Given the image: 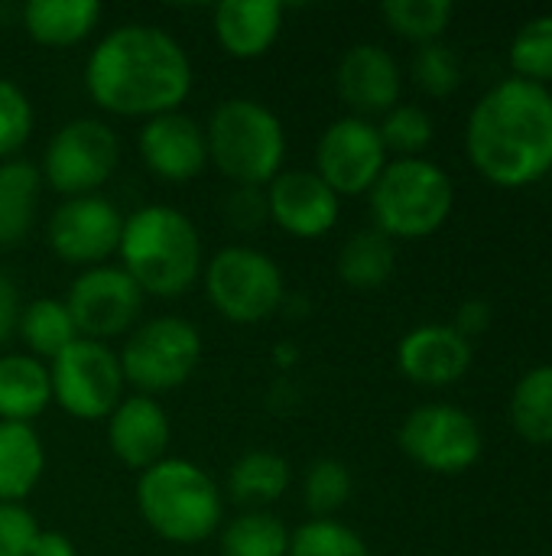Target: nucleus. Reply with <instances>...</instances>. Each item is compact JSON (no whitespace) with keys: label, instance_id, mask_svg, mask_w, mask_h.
Returning a JSON list of instances; mask_svg holds the SVG:
<instances>
[{"label":"nucleus","instance_id":"obj_1","mask_svg":"<svg viewBox=\"0 0 552 556\" xmlns=\"http://www.w3.org/2000/svg\"><path fill=\"white\" fill-rule=\"evenodd\" d=\"M85 88L91 101L117 117H159L179 111L192 91L189 52L159 26L124 23L88 55Z\"/></svg>","mask_w":552,"mask_h":556},{"label":"nucleus","instance_id":"obj_2","mask_svg":"<svg viewBox=\"0 0 552 556\" xmlns=\"http://www.w3.org/2000/svg\"><path fill=\"white\" fill-rule=\"evenodd\" d=\"M465 147L498 186H527L552 169V91L530 78H501L468 114Z\"/></svg>","mask_w":552,"mask_h":556},{"label":"nucleus","instance_id":"obj_3","mask_svg":"<svg viewBox=\"0 0 552 556\" xmlns=\"http://www.w3.org/2000/svg\"><path fill=\"white\" fill-rule=\"evenodd\" d=\"M120 267L143 296H182L202 277V238L192 218L172 205H143L124 218Z\"/></svg>","mask_w":552,"mask_h":556},{"label":"nucleus","instance_id":"obj_4","mask_svg":"<svg viewBox=\"0 0 552 556\" xmlns=\"http://www.w3.org/2000/svg\"><path fill=\"white\" fill-rule=\"evenodd\" d=\"M137 505L153 534L169 544L208 541L224 515L215 479L189 459H159L137 482Z\"/></svg>","mask_w":552,"mask_h":556},{"label":"nucleus","instance_id":"obj_5","mask_svg":"<svg viewBox=\"0 0 552 556\" xmlns=\"http://www.w3.org/2000/svg\"><path fill=\"white\" fill-rule=\"evenodd\" d=\"M208 160L234 186H270L283 173L286 130L280 117L254 98L221 101L205 127Z\"/></svg>","mask_w":552,"mask_h":556},{"label":"nucleus","instance_id":"obj_6","mask_svg":"<svg viewBox=\"0 0 552 556\" xmlns=\"http://www.w3.org/2000/svg\"><path fill=\"white\" fill-rule=\"evenodd\" d=\"M455 186L449 173L423 156L387 160L371 186V208L377 231L387 238H426L452 212Z\"/></svg>","mask_w":552,"mask_h":556},{"label":"nucleus","instance_id":"obj_7","mask_svg":"<svg viewBox=\"0 0 552 556\" xmlns=\"http://www.w3.org/2000/svg\"><path fill=\"white\" fill-rule=\"evenodd\" d=\"M202 280L211 306L238 326L270 319L286 296L277 261L251 244L221 248L202 270Z\"/></svg>","mask_w":552,"mask_h":556},{"label":"nucleus","instance_id":"obj_8","mask_svg":"<svg viewBox=\"0 0 552 556\" xmlns=\"http://www.w3.org/2000/svg\"><path fill=\"white\" fill-rule=\"evenodd\" d=\"M117 358L124 381L140 394L156 397L192 378L202 362V336L179 316H156L127 336Z\"/></svg>","mask_w":552,"mask_h":556},{"label":"nucleus","instance_id":"obj_9","mask_svg":"<svg viewBox=\"0 0 552 556\" xmlns=\"http://www.w3.org/2000/svg\"><path fill=\"white\" fill-rule=\"evenodd\" d=\"M117 134L98 117H75L49 137L39 176L65 199L94 195L117 169Z\"/></svg>","mask_w":552,"mask_h":556},{"label":"nucleus","instance_id":"obj_10","mask_svg":"<svg viewBox=\"0 0 552 556\" xmlns=\"http://www.w3.org/2000/svg\"><path fill=\"white\" fill-rule=\"evenodd\" d=\"M52 401L75 420H107L124 401V371L107 342L75 339L59 358L49 362Z\"/></svg>","mask_w":552,"mask_h":556},{"label":"nucleus","instance_id":"obj_11","mask_svg":"<svg viewBox=\"0 0 552 556\" xmlns=\"http://www.w3.org/2000/svg\"><path fill=\"white\" fill-rule=\"evenodd\" d=\"M400 450L423 469L455 476L472 469L485 453L478 420L455 404H420L400 427Z\"/></svg>","mask_w":552,"mask_h":556},{"label":"nucleus","instance_id":"obj_12","mask_svg":"<svg viewBox=\"0 0 552 556\" xmlns=\"http://www.w3.org/2000/svg\"><path fill=\"white\" fill-rule=\"evenodd\" d=\"M65 306L81 339L104 342L133 332L143 313V290L124 274V267L101 264L72 280Z\"/></svg>","mask_w":552,"mask_h":556},{"label":"nucleus","instance_id":"obj_13","mask_svg":"<svg viewBox=\"0 0 552 556\" xmlns=\"http://www.w3.org/2000/svg\"><path fill=\"white\" fill-rule=\"evenodd\" d=\"M384 166L387 147L377 124H371L368 117L348 114L322 130L316 147V173L338 199L371 192Z\"/></svg>","mask_w":552,"mask_h":556},{"label":"nucleus","instance_id":"obj_14","mask_svg":"<svg viewBox=\"0 0 552 556\" xmlns=\"http://www.w3.org/2000/svg\"><path fill=\"white\" fill-rule=\"evenodd\" d=\"M124 231V218L117 205L104 195H78L65 199L46 228L49 248L59 261L72 267H101L111 254H117Z\"/></svg>","mask_w":552,"mask_h":556},{"label":"nucleus","instance_id":"obj_15","mask_svg":"<svg viewBox=\"0 0 552 556\" xmlns=\"http://www.w3.org/2000/svg\"><path fill=\"white\" fill-rule=\"evenodd\" d=\"M267 212L280 231L312 241L335 228L338 195L319 179L316 169H290L267 186Z\"/></svg>","mask_w":552,"mask_h":556},{"label":"nucleus","instance_id":"obj_16","mask_svg":"<svg viewBox=\"0 0 552 556\" xmlns=\"http://www.w3.org/2000/svg\"><path fill=\"white\" fill-rule=\"evenodd\" d=\"M140 156L156 179L189 182L208 166L205 127L182 111L150 117L140 130Z\"/></svg>","mask_w":552,"mask_h":556},{"label":"nucleus","instance_id":"obj_17","mask_svg":"<svg viewBox=\"0 0 552 556\" xmlns=\"http://www.w3.org/2000/svg\"><path fill=\"white\" fill-rule=\"evenodd\" d=\"M335 85L342 101L358 117H368V114H387L400 101L403 75L397 59L384 46L358 42L342 55Z\"/></svg>","mask_w":552,"mask_h":556},{"label":"nucleus","instance_id":"obj_18","mask_svg":"<svg viewBox=\"0 0 552 556\" xmlns=\"http://www.w3.org/2000/svg\"><path fill=\"white\" fill-rule=\"evenodd\" d=\"M169 417L159 407L156 397L130 394L124 397L114 414L107 417V446L127 469L146 472L159 459H166L169 450Z\"/></svg>","mask_w":552,"mask_h":556},{"label":"nucleus","instance_id":"obj_19","mask_svg":"<svg viewBox=\"0 0 552 556\" xmlns=\"http://www.w3.org/2000/svg\"><path fill=\"white\" fill-rule=\"evenodd\" d=\"M397 365L416 384H452L472 368V342L452 323H426L400 339Z\"/></svg>","mask_w":552,"mask_h":556},{"label":"nucleus","instance_id":"obj_20","mask_svg":"<svg viewBox=\"0 0 552 556\" xmlns=\"http://www.w3.org/2000/svg\"><path fill=\"white\" fill-rule=\"evenodd\" d=\"M283 29L277 0H228L215 10V36L234 59H260Z\"/></svg>","mask_w":552,"mask_h":556},{"label":"nucleus","instance_id":"obj_21","mask_svg":"<svg viewBox=\"0 0 552 556\" xmlns=\"http://www.w3.org/2000/svg\"><path fill=\"white\" fill-rule=\"evenodd\" d=\"M49 404V365L33 355H0V420L33 424Z\"/></svg>","mask_w":552,"mask_h":556},{"label":"nucleus","instance_id":"obj_22","mask_svg":"<svg viewBox=\"0 0 552 556\" xmlns=\"http://www.w3.org/2000/svg\"><path fill=\"white\" fill-rule=\"evenodd\" d=\"M101 20L98 0H29L23 7V26L39 46L65 49L94 33Z\"/></svg>","mask_w":552,"mask_h":556},{"label":"nucleus","instance_id":"obj_23","mask_svg":"<svg viewBox=\"0 0 552 556\" xmlns=\"http://www.w3.org/2000/svg\"><path fill=\"white\" fill-rule=\"evenodd\" d=\"M46 469V450L33 424L0 420V502L23 505V498L39 485Z\"/></svg>","mask_w":552,"mask_h":556},{"label":"nucleus","instance_id":"obj_24","mask_svg":"<svg viewBox=\"0 0 552 556\" xmlns=\"http://www.w3.org/2000/svg\"><path fill=\"white\" fill-rule=\"evenodd\" d=\"M290 463L280 453L270 450H254L244 453L231 472H228V492L234 502L247 505L251 511H264V505H273L286 495L290 489Z\"/></svg>","mask_w":552,"mask_h":556},{"label":"nucleus","instance_id":"obj_25","mask_svg":"<svg viewBox=\"0 0 552 556\" xmlns=\"http://www.w3.org/2000/svg\"><path fill=\"white\" fill-rule=\"evenodd\" d=\"M397 267V248L394 238H387L377 228L355 231L342 251H338V277L351 290H377L394 277Z\"/></svg>","mask_w":552,"mask_h":556},{"label":"nucleus","instance_id":"obj_26","mask_svg":"<svg viewBox=\"0 0 552 556\" xmlns=\"http://www.w3.org/2000/svg\"><path fill=\"white\" fill-rule=\"evenodd\" d=\"M39 189H42V176L33 163L26 160L0 163V248L16 244L29 231L39 205Z\"/></svg>","mask_w":552,"mask_h":556},{"label":"nucleus","instance_id":"obj_27","mask_svg":"<svg viewBox=\"0 0 552 556\" xmlns=\"http://www.w3.org/2000/svg\"><path fill=\"white\" fill-rule=\"evenodd\" d=\"M16 332H20L23 345L29 349V355L39 362L59 358L75 339H81L68 316L65 300H52V296L33 300L29 306H23L20 319H16Z\"/></svg>","mask_w":552,"mask_h":556},{"label":"nucleus","instance_id":"obj_28","mask_svg":"<svg viewBox=\"0 0 552 556\" xmlns=\"http://www.w3.org/2000/svg\"><path fill=\"white\" fill-rule=\"evenodd\" d=\"M508 410L524 440L540 446L552 443V365H537L517 381Z\"/></svg>","mask_w":552,"mask_h":556},{"label":"nucleus","instance_id":"obj_29","mask_svg":"<svg viewBox=\"0 0 552 556\" xmlns=\"http://www.w3.org/2000/svg\"><path fill=\"white\" fill-rule=\"evenodd\" d=\"M221 554L224 556H286L290 554V531L270 511H244L221 531Z\"/></svg>","mask_w":552,"mask_h":556},{"label":"nucleus","instance_id":"obj_30","mask_svg":"<svg viewBox=\"0 0 552 556\" xmlns=\"http://www.w3.org/2000/svg\"><path fill=\"white\" fill-rule=\"evenodd\" d=\"M387 26L413 42H436L449 20H452V3L449 0H387L381 7Z\"/></svg>","mask_w":552,"mask_h":556},{"label":"nucleus","instance_id":"obj_31","mask_svg":"<svg viewBox=\"0 0 552 556\" xmlns=\"http://www.w3.org/2000/svg\"><path fill=\"white\" fill-rule=\"evenodd\" d=\"M286 556H371L364 538L335 518H312L290 534Z\"/></svg>","mask_w":552,"mask_h":556},{"label":"nucleus","instance_id":"obj_32","mask_svg":"<svg viewBox=\"0 0 552 556\" xmlns=\"http://www.w3.org/2000/svg\"><path fill=\"white\" fill-rule=\"evenodd\" d=\"M351 472L342 459H316L303 479V502L312 518H332L351 498Z\"/></svg>","mask_w":552,"mask_h":556},{"label":"nucleus","instance_id":"obj_33","mask_svg":"<svg viewBox=\"0 0 552 556\" xmlns=\"http://www.w3.org/2000/svg\"><path fill=\"white\" fill-rule=\"evenodd\" d=\"M511 65L521 78L550 81L552 78V13L527 20L511 39Z\"/></svg>","mask_w":552,"mask_h":556},{"label":"nucleus","instance_id":"obj_34","mask_svg":"<svg viewBox=\"0 0 552 556\" xmlns=\"http://www.w3.org/2000/svg\"><path fill=\"white\" fill-rule=\"evenodd\" d=\"M377 130H381V140H384L387 153L394 150L400 156H416L433 140V117L420 104H394L384 114Z\"/></svg>","mask_w":552,"mask_h":556},{"label":"nucleus","instance_id":"obj_35","mask_svg":"<svg viewBox=\"0 0 552 556\" xmlns=\"http://www.w3.org/2000/svg\"><path fill=\"white\" fill-rule=\"evenodd\" d=\"M413 78L416 85L433 94V98H446L459 88L462 81V62L452 52V46H446L442 39L436 42H423L413 55Z\"/></svg>","mask_w":552,"mask_h":556},{"label":"nucleus","instance_id":"obj_36","mask_svg":"<svg viewBox=\"0 0 552 556\" xmlns=\"http://www.w3.org/2000/svg\"><path fill=\"white\" fill-rule=\"evenodd\" d=\"M29 134H33L29 94L16 81L0 78V160L20 153L29 140Z\"/></svg>","mask_w":552,"mask_h":556},{"label":"nucleus","instance_id":"obj_37","mask_svg":"<svg viewBox=\"0 0 552 556\" xmlns=\"http://www.w3.org/2000/svg\"><path fill=\"white\" fill-rule=\"evenodd\" d=\"M39 525L29 508L0 502V556H29Z\"/></svg>","mask_w":552,"mask_h":556},{"label":"nucleus","instance_id":"obj_38","mask_svg":"<svg viewBox=\"0 0 552 556\" xmlns=\"http://www.w3.org/2000/svg\"><path fill=\"white\" fill-rule=\"evenodd\" d=\"M224 218L238 231H257L260 225L270 222L267 192L257 189V186H234L228 202H224Z\"/></svg>","mask_w":552,"mask_h":556},{"label":"nucleus","instance_id":"obj_39","mask_svg":"<svg viewBox=\"0 0 552 556\" xmlns=\"http://www.w3.org/2000/svg\"><path fill=\"white\" fill-rule=\"evenodd\" d=\"M468 342L475 339V336H482L488 326H491V303L488 300H465L462 306H459V313H455V323H452Z\"/></svg>","mask_w":552,"mask_h":556},{"label":"nucleus","instance_id":"obj_40","mask_svg":"<svg viewBox=\"0 0 552 556\" xmlns=\"http://www.w3.org/2000/svg\"><path fill=\"white\" fill-rule=\"evenodd\" d=\"M20 293L13 287V280L0 270V342L16 329V319H20Z\"/></svg>","mask_w":552,"mask_h":556},{"label":"nucleus","instance_id":"obj_41","mask_svg":"<svg viewBox=\"0 0 552 556\" xmlns=\"http://www.w3.org/2000/svg\"><path fill=\"white\" fill-rule=\"evenodd\" d=\"M29 556H75V544L59 531H39Z\"/></svg>","mask_w":552,"mask_h":556}]
</instances>
